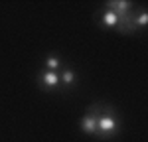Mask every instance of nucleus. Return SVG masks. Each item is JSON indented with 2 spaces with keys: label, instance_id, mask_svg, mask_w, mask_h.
<instances>
[{
  "label": "nucleus",
  "instance_id": "nucleus-7",
  "mask_svg": "<svg viewBox=\"0 0 148 142\" xmlns=\"http://www.w3.org/2000/svg\"><path fill=\"white\" fill-rule=\"evenodd\" d=\"M132 22L136 26V30H144L148 26V14L144 8H134V16H132Z\"/></svg>",
  "mask_w": 148,
  "mask_h": 142
},
{
  "label": "nucleus",
  "instance_id": "nucleus-1",
  "mask_svg": "<svg viewBox=\"0 0 148 142\" xmlns=\"http://www.w3.org/2000/svg\"><path fill=\"white\" fill-rule=\"evenodd\" d=\"M97 118V136L99 138H114L121 132V118L114 113V109L107 103H93L89 106Z\"/></svg>",
  "mask_w": 148,
  "mask_h": 142
},
{
  "label": "nucleus",
  "instance_id": "nucleus-6",
  "mask_svg": "<svg viewBox=\"0 0 148 142\" xmlns=\"http://www.w3.org/2000/svg\"><path fill=\"white\" fill-rule=\"evenodd\" d=\"M44 65H46L47 71H56V73H59L61 67H63V63H61V59H59L57 53H47L46 59H44Z\"/></svg>",
  "mask_w": 148,
  "mask_h": 142
},
{
  "label": "nucleus",
  "instance_id": "nucleus-4",
  "mask_svg": "<svg viewBox=\"0 0 148 142\" xmlns=\"http://www.w3.org/2000/svg\"><path fill=\"white\" fill-rule=\"evenodd\" d=\"M79 128H81V132H85L89 136H97V118H95V115L91 111H87L79 118Z\"/></svg>",
  "mask_w": 148,
  "mask_h": 142
},
{
  "label": "nucleus",
  "instance_id": "nucleus-2",
  "mask_svg": "<svg viewBox=\"0 0 148 142\" xmlns=\"http://www.w3.org/2000/svg\"><path fill=\"white\" fill-rule=\"evenodd\" d=\"M93 18H95V22L99 24L101 28H105V30H119V26H121L119 16H116L113 10H109V8H103V10L95 12Z\"/></svg>",
  "mask_w": 148,
  "mask_h": 142
},
{
  "label": "nucleus",
  "instance_id": "nucleus-3",
  "mask_svg": "<svg viewBox=\"0 0 148 142\" xmlns=\"http://www.w3.org/2000/svg\"><path fill=\"white\" fill-rule=\"evenodd\" d=\"M38 87L42 89V91H56L57 87H59V73L56 71H40L38 73Z\"/></svg>",
  "mask_w": 148,
  "mask_h": 142
},
{
  "label": "nucleus",
  "instance_id": "nucleus-5",
  "mask_svg": "<svg viewBox=\"0 0 148 142\" xmlns=\"http://www.w3.org/2000/svg\"><path fill=\"white\" fill-rule=\"evenodd\" d=\"M77 85V73L71 67H63L59 71V87H65V89H71Z\"/></svg>",
  "mask_w": 148,
  "mask_h": 142
}]
</instances>
